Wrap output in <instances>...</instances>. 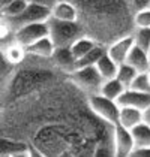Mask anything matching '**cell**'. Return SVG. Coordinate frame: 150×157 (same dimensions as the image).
I'll return each instance as SVG.
<instances>
[{
	"label": "cell",
	"instance_id": "1",
	"mask_svg": "<svg viewBox=\"0 0 150 157\" xmlns=\"http://www.w3.org/2000/svg\"><path fill=\"white\" fill-rule=\"evenodd\" d=\"M86 36L108 47L119 37L132 35L134 11L131 0H72Z\"/></svg>",
	"mask_w": 150,
	"mask_h": 157
},
{
	"label": "cell",
	"instance_id": "2",
	"mask_svg": "<svg viewBox=\"0 0 150 157\" xmlns=\"http://www.w3.org/2000/svg\"><path fill=\"white\" fill-rule=\"evenodd\" d=\"M50 37L56 47H71L78 37L84 36V30L80 21H62L50 17L48 20Z\"/></svg>",
	"mask_w": 150,
	"mask_h": 157
},
{
	"label": "cell",
	"instance_id": "3",
	"mask_svg": "<svg viewBox=\"0 0 150 157\" xmlns=\"http://www.w3.org/2000/svg\"><path fill=\"white\" fill-rule=\"evenodd\" d=\"M69 79L74 82L86 96L96 94L101 91V87L104 84V78L98 72L96 66H87L81 69H75L69 73Z\"/></svg>",
	"mask_w": 150,
	"mask_h": 157
},
{
	"label": "cell",
	"instance_id": "4",
	"mask_svg": "<svg viewBox=\"0 0 150 157\" xmlns=\"http://www.w3.org/2000/svg\"><path fill=\"white\" fill-rule=\"evenodd\" d=\"M89 108L93 111L96 117H99L102 121L108 124H117L119 123V114H120V106L117 105L116 100H111L108 97L102 96L101 93L90 94L87 96Z\"/></svg>",
	"mask_w": 150,
	"mask_h": 157
},
{
	"label": "cell",
	"instance_id": "5",
	"mask_svg": "<svg viewBox=\"0 0 150 157\" xmlns=\"http://www.w3.org/2000/svg\"><path fill=\"white\" fill-rule=\"evenodd\" d=\"M50 17H51L50 8H45V6H41V5H35V3H29V6L24 9V12H21L18 17H12V18L2 17V20H5L14 32H17L20 27H23L26 24L48 21Z\"/></svg>",
	"mask_w": 150,
	"mask_h": 157
},
{
	"label": "cell",
	"instance_id": "6",
	"mask_svg": "<svg viewBox=\"0 0 150 157\" xmlns=\"http://www.w3.org/2000/svg\"><path fill=\"white\" fill-rule=\"evenodd\" d=\"M50 35V27L48 21H42V23H32V24H26L20 27L15 32V40L18 44H21L23 47H30L32 44H35L36 40Z\"/></svg>",
	"mask_w": 150,
	"mask_h": 157
},
{
	"label": "cell",
	"instance_id": "7",
	"mask_svg": "<svg viewBox=\"0 0 150 157\" xmlns=\"http://www.w3.org/2000/svg\"><path fill=\"white\" fill-rule=\"evenodd\" d=\"M112 145H114V156H132V151L135 150V144H134V138H132L131 130L119 123L114 124V127H112Z\"/></svg>",
	"mask_w": 150,
	"mask_h": 157
},
{
	"label": "cell",
	"instance_id": "8",
	"mask_svg": "<svg viewBox=\"0 0 150 157\" xmlns=\"http://www.w3.org/2000/svg\"><path fill=\"white\" fill-rule=\"evenodd\" d=\"M0 154L2 157H27L33 156L35 151L32 145L24 139L2 136L0 138Z\"/></svg>",
	"mask_w": 150,
	"mask_h": 157
},
{
	"label": "cell",
	"instance_id": "9",
	"mask_svg": "<svg viewBox=\"0 0 150 157\" xmlns=\"http://www.w3.org/2000/svg\"><path fill=\"white\" fill-rule=\"evenodd\" d=\"M116 102H117L119 106H132V108L146 111V109L150 108V93L126 88L125 91L122 93V96L119 97Z\"/></svg>",
	"mask_w": 150,
	"mask_h": 157
},
{
	"label": "cell",
	"instance_id": "10",
	"mask_svg": "<svg viewBox=\"0 0 150 157\" xmlns=\"http://www.w3.org/2000/svg\"><path fill=\"white\" fill-rule=\"evenodd\" d=\"M135 45V40H134V36L132 35H128V36L119 37L117 40H114L112 44H110L107 47V54L111 57L114 61H117L119 64L125 63L131 49L134 48Z\"/></svg>",
	"mask_w": 150,
	"mask_h": 157
},
{
	"label": "cell",
	"instance_id": "11",
	"mask_svg": "<svg viewBox=\"0 0 150 157\" xmlns=\"http://www.w3.org/2000/svg\"><path fill=\"white\" fill-rule=\"evenodd\" d=\"M51 60H53L54 66L59 71L68 73V75L75 71L77 59H75L71 47H57L56 51H54V54H53V57H51Z\"/></svg>",
	"mask_w": 150,
	"mask_h": 157
},
{
	"label": "cell",
	"instance_id": "12",
	"mask_svg": "<svg viewBox=\"0 0 150 157\" xmlns=\"http://www.w3.org/2000/svg\"><path fill=\"white\" fill-rule=\"evenodd\" d=\"M51 17L62 21H78V9L72 0H59L51 8Z\"/></svg>",
	"mask_w": 150,
	"mask_h": 157
},
{
	"label": "cell",
	"instance_id": "13",
	"mask_svg": "<svg viewBox=\"0 0 150 157\" xmlns=\"http://www.w3.org/2000/svg\"><path fill=\"white\" fill-rule=\"evenodd\" d=\"M125 63L131 64L134 69H137L138 72H149L150 71V56L147 51L141 49L140 47L134 45V48L131 49L128 59Z\"/></svg>",
	"mask_w": 150,
	"mask_h": 157
},
{
	"label": "cell",
	"instance_id": "14",
	"mask_svg": "<svg viewBox=\"0 0 150 157\" xmlns=\"http://www.w3.org/2000/svg\"><path fill=\"white\" fill-rule=\"evenodd\" d=\"M144 121V111L132 106H120V114H119V124L125 126L126 129H132L137 124Z\"/></svg>",
	"mask_w": 150,
	"mask_h": 157
},
{
	"label": "cell",
	"instance_id": "15",
	"mask_svg": "<svg viewBox=\"0 0 150 157\" xmlns=\"http://www.w3.org/2000/svg\"><path fill=\"white\" fill-rule=\"evenodd\" d=\"M56 48H57L56 44L53 42V39L48 35V36L36 40L30 47H27V52L32 54V56H36V57H42V59H51Z\"/></svg>",
	"mask_w": 150,
	"mask_h": 157
},
{
	"label": "cell",
	"instance_id": "16",
	"mask_svg": "<svg viewBox=\"0 0 150 157\" xmlns=\"http://www.w3.org/2000/svg\"><path fill=\"white\" fill-rule=\"evenodd\" d=\"M95 66H96L98 72L101 73V76H102L104 79H111V78H116V76H117L119 66H120V64H119L117 61H114L111 57L105 52Z\"/></svg>",
	"mask_w": 150,
	"mask_h": 157
},
{
	"label": "cell",
	"instance_id": "17",
	"mask_svg": "<svg viewBox=\"0 0 150 157\" xmlns=\"http://www.w3.org/2000/svg\"><path fill=\"white\" fill-rule=\"evenodd\" d=\"M132 138H134V144H135V150L137 148H144V147H150V124L143 121L137 124L135 127L131 129Z\"/></svg>",
	"mask_w": 150,
	"mask_h": 157
},
{
	"label": "cell",
	"instance_id": "18",
	"mask_svg": "<svg viewBox=\"0 0 150 157\" xmlns=\"http://www.w3.org/2000/svg\"><path fill=\"white\" fill-rule=\"evenodd\" d=\"M105 52H107V47L98 44L93 49H90L86 56H83L81 59L77 60V63H75V69H81V67H87V66H95Z\"/></svg>",
	"mask_w": 150,
	"mask_h": 157
},
{
	"label": "cell",
	"instance_id": "19",
	"mask_svg": "<svg viewBox=\"0 0 150 157\" xmlns=\"http://www.w3.org/2000/svg\"><path fill=\"white\" fill-rule=\"evenodd\" d=\"M126 90V87L117 78H111V79H105L104 84L101 87V94L111 100H117L119 97L122 96V93Z\"/></svg>",
	"mask_w": 150,
	"mask_h": 157
},
{
	"label": "cell",
	"instance_id": "20",
	"mask_svg": "<svg viewBox=\"0 0 150 157\" xmlns=\"http://www.w3.org/2000/svg\"><path fill=\"white\" fill-rule=\"evenodd\" d=\"M96 45H98V42H96L93 37L84 35V36L78 37L74 44L71 45V49H72V52H74L75 59L78 60V59H81L83 56H86L90 49L95 48Z\"/></svg>",
	"mask_w": 150,
	"mask_h": 157
},
{
	"label": "cell",
	"instance_id": "21",
	"mask_svg": "<svg viewBox=\"0 0 150 157\" xmlns=\"http://www.w3.org/2000/svg\"><path fill=\"white\" fill-rule=\"evenodd\" d=\"M132 36L137 47L150 52V27H135Z\"/></svg>",
	"mask_w": 150,
	"mask_h": 157
},
{
	"label": "cell",
	"instance_id": "22",
	"mask_svg": "<svg viewBox=\"0 0 150 157\" xmlns=\"http://www.w3.org/2000/svg\"><path fill=\"white\" fill-rule=\"evenodd\" d=\"M138 71L137 69H134L131 64H128V63H122L120 66H119V72H117V79L122 82V84L125 85L126 88H129V85L132 84V81H134V78L138 75Z\"/></svg>",
	"mask_w": 150,
	"mask_h": 157
},
{
	"label": "cell",
	"instance_id": "23",
	"mask_svg": "<svg viewBox=\"0 0 150 157\" xmlns=\"http://www.w3.org/2000/svg\"><path fill=\"white\" fill-rule=\"evenodd\" d=\"M27 6H29V0H14L8 6L0 8V12H2V17L12 18V17H18L21 12H24Z\"/></svg>",
	"mask_w": 150,
	"mask_h": 157
},
{
	"label": "cell",
	"instance_id": "24",
	"mask_svg": "<svg viewBox=\"0 0 150 157\" xmlns=\"http://www.w3.org/2000/svg\"><path fill=\"white\" fill-rule=\"evenodd\" d=\"M129 88L132 90H138V91H146L150 93V79H149V73L147 72H140L134 78L132 84L129 85Z\"/></svg>",
	"mask_w": 150,
	"mask_h": 157
},
{
	"label": "cell",
	"instance_id": "25",
	"mask_svg": "<svg viewBox=\"0 0 150 157\" xmlns=\"http://www.w3.org/2000/svg\"><path fill=\"white\" fill-rule=\"evenodd\" d=\"M134 24L135 27H150V8L134 13Z\"/></svg>",
	"mask_w": 150,
	"mask_h": 157
},
{
	"label": "cell",
	"instance_id": "26",
	"mask_svg": "<svg viewBox=\"0 0 150 157\" xmlns=\"http://www.w3.org/2000/svg\"><path fill=\"white\" fill-rule=\"evenodd\" d=\"M131 8H132L134 13L141 11V9L150 8V0H131Z\"/></svg>",
	"mask_w": 150,
	"mask_h": 157
},
{
	"label": "cell",
	"instance_id": "27",
	"mask_svg": "<svg viewBox=\"0 0 150 157\" xmlns=\"http://www.w3.org/2000/svg\"><path fill=\"white\" fill-rule=\"evenodd\" d=\"M59 0H29V3H35V5H41V6H45V8H53Z\"/></svg>",
	"mask_w": 150,
	"mask_h": 157
},
{
	"label": "cell",
	"instance_id": "28",
	"mask_svg": "<svg viewBox=\"0 0 150 157\" xmlns=\"http://www.w3.org/2000/svg\"><path fill=\"white\" fill-rule=\"evenodd\" d=\"M132 156H141V157H150V147L144 148H137L132 151Z\"/></svg>",
	"mask_w": 150,
	"mask_h": 157
},
{
	"label": "cell",
	"instance_id": "29",
	"mask_svg": "<svg viewBox=\"0 0 150 157\" xmlns=\"http://www.w3.org/2000/svg\"><path fill=\"white\" fill-rule=\"evenodd\" d=\"M144 121H146V123H149V124H150V108L144 111Z\"/></svg>",
	"mask_w": 150,
	"mask_h": 157
},
{
	"label": "cell",
	"instance_id": "30",
	"mask_svg": "<svg viewBox=\"0 0 150 157\" xmlns=\"http://www.w3.org/2000/svg\"><path fill=\"white\" fill-rule=\"evenodd\" d=\"M14 0H0V8H3V6H8L9 3H12Z\"/></svg>",
	"mask_w": 150,
	"mask_h": 157
},
{
	"label": "cell",
	"instance_id": "31",
	"mask_svg": "<svg viewBox=\"0 0 150 157\" xmlns=\"http://www.w3.org/2000/svg\"><path fill=\"white\" fill-rule=\"evenodd\" d=\"M147 73H149V79H150V71H149V72H147Z\"/></svg>",
	"mask_w": 150,
	"mask_h": 157
},
{
	"label": "cell",
	"instance_id": "32",
	"mask_svg": "<svg viewBox=\"0 0 150 157\" xmlns=\"http://www.w3.org/2000/svg\"><path fill=\"white\" fill-rule=\"evenodd\" d=\"M149 56H150V52H149Z\"/></svg>",
	"mask_w": 150,
	"mask_h": 157
}]
</instances>
